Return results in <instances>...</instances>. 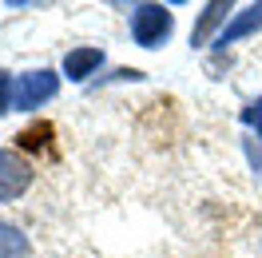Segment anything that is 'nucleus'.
Listing matches in <instances>:
<instances>
[{
	"label": "nucleus",
	"instance_id": "obj_1",
	"mask_svg": "<svg viewBox=\"0 0 262 258\" xmlns=\"http://www.w3.org/2000/svg\"><path fill=\"white\" fill-rule=\"evenodd\" d=\"M171 28H175V16H171V8H163V4H139V8H131V36H135L139 48L167 44Z\"/></svg>",
	"mask_w": 262,
	"mask_h": 258
},
{
	"label": "nucleus",
	"instance_id": "obj_2",
	"mask_svg": "<svg viewBox=\"0 0 262 258\" xmlns=\"http://www.w3.org/2000/svg\"><path fill=\"white\" fill-rule=\"evenodd\" d=\"M32 179H36L32 163L12 147H0V203H16L32 187Z\"/></svg>",
	"mask_w": 262,
	"mask_h": 258
},
{
	"label": "nucleus",
	"instance_id": "obj_3",
	"mask_svg": "<svg viewBox=\"0 0 262 258\" xmlns=\"http://www.w3.org/2000/svg\"><path fill=\"white\" fill-rule=\"evenodd\" d=\"M56 92H60V76H56V72H48V68L24 72V76H16L12 107H20V112H36V107H40V103H48Z\"/></svg>",
	"mask_w": 262,
	"mask_h": 258
},
{
	"label": "nucleus",
	"instance_id": "obj_4",
	"mask_svg": "<svg viewBox=\"0 0 262 258\" xmlns=\"http://www.w3.org/2000/svg\"><path fill=\"white\" fill-rule=\"evenodd\" d=\"M258 28H262V4H250V8H243V12L230 20L223 32L214 36V44H219V48H227V44L243 40V36H254Z\"/></svg>",
	"mask_w": 262,
	"mask_h": 258
},
{
	"label": "nucleus",
	"instance_id": "obj_5",
	"mask_svg": "<svg viewBox=\"0 0 262 258\" xmlns=\"http://www.w3.org/2000/svg\"><path fill=\"white\" fill-rule=\"evenodd\" d=\"M99 64H103V48H72L64 56V76L80 83V80H88Z\"/></svg>",
	"mask_w": 262,
	"mask_h": 258
},
{
	"label": "nucleus",
	"instance_id": "obj_6",
	"mask_svg": "<svg viewBox=\"0 0 262 258\" xmlns=\"http://www.w3.org/2000/svg\"><path fill=\"white\" fill-rule=\"evenodd\" d=\"M230 12V4H223V0H214V4H207L203 8V16H199V24H195V32H191V48H203L207 40H211V32L223 24V16ZM227 28V24H223Z\"/></svg>",
	"mask_w": 262,
	"mask_h": 258
},
{
	"label": "nucleus",
	"instance_id": "obj_7",
	"mask_svg": "<svg viewBox=\"0 0 262 258\" xmlns=\"http://www.w3.org/2000/svg\"><path fill=\"white\" fill-rule=\"evenodd\" d=\"M28 254H32L28 234L12 223H0V258H28Z\"/></svg>",
	"mask_w": 262,
	"mask_h": 258
},
{
	"label": "nucleus",
	"instance_id": "obj_8",
	"mask_svg": "<svg viewBox=\"0 0 262 258\" xmlns=\"http://www.w3.org/2000/svg\"><path fill=\"white\" fill-rule=\"evenodd\" d=\"M48 135H52L48 123H40V127H28V131H20V147H28V151H40V147H48Z\"/></svg>",
	"mask_w": 262,
	"mask_h": 258
},
{
	"label": "nucleus",
	"instance_id": "obj_9",
	"mask_svg": "<svg viewBox=\"0 0 262 258\" xmlns=\"http://www.w3.org/2000/svg\"><path fill=\"white\" fill-rule=\"evenodd\" d=\"M12 96H16V76L0 72V115L12 112Z\"/></svg>",
	"mask_w": 262,
	"mask_h": 258
},
{
	"label": "nucleus",
	"instance_id": "obj_10",
	"mask_svg": "<svg viewBox=\"0 0 262 258\" xmlns=\"http://www.w3.org/2000/svg\"><path fill=\"white\" fill-rule=\"evenodd\" d=\"M243 123H246V127H254V131H258V139H262V96L243 107Z\"/></svg>",
	"mask_w": 262,
	"mask_h": 258
}]
</instances>
